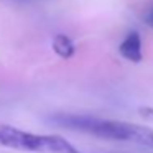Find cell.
<instances>
[{
	"instance_id": "1",
	"label": "cell",
	"mask_w": 153,
	"mask_h": 153,
	"mask_svg": "<svg viewBox=\"0 0 153 153\" xmlns=\"http://www.w3.org/2000/svg\"><path fill=\"white\" fill-rule=\"evenodd\" d=\"M50 120L51 123L68 130H76L107 140L133 142L153 148V128L150 127L91 115H77V114H53Z\"/></svg>"
},
{
	"instance_id": "2",
	"label": "cell",
	"mask_w": 153,
	"mask_h": 153,
	"mask_svg": "<svg viewBox=\"0 0 153 153\" xmlns=\"http://www.w3.org/2000/svg\"><path fill=\"white\" fill-rule=\"evenodd\" d=\"M0 145L35 153H81L73 143L58 135H36L0 122Z\"/></svg>"
},
{
	"instance_id": "3",
	"label": "cell",
	"mask_w": 153,
	"mask_h": 153,
	"mask_svg": "<svg viewBox=\"0 0 153 153\" xmlns=\"http://www.w3.org/2000/svg\"><path fill=\"white\" fill-rule=\"evenodd\" d=\"M119 53L122 58L132 63H140L143 59V51H142V38L137 31H132L125 36V40L120 43Z\"/></svg>"
},
{
	"instance_id": "4",
	"label": "cell",
	"mask_w": 153,
	"mask_h": 153,
	"mask_svg": "<svg viewBox=\"0 0 153 153\" xmlns=\"http://www.w3.org/2000/svg\"><path fill=\"white\" fill-rule=\"evenodd\" d=\"M53 51L58 54L59 58H73L76 53V46H74L73 40L66 35H56L53 40Z\"/></svg>"
},
{
	"instance_id": "5",
	"label": "cell",
	"mask_w": 153,
	"mask_h": 153,
	"mask_svg": "<svg viewBox=\"0 0 153 153\" xmlns=\"http://www.w3.org/2000/svg\"><path fill=\"white\" fill-rule=\"evenodd\" d=\"M140 115L145 117V119L153 120V109L152 107H142V109H140Z\"/></svg>"
},
{
	"instance_id": "6",
	"label": "cell",
	"mask_w": 153,
	"mask_h": 153,
	"mask_svg": "<svg viewBox=\"0 0 153 153\" xmlns=\"http://www.w3.org/2000/svg\"><path fill=\"white\" fill-rule=\"evenodd\" d=\"M143 22H145V23L148 25L150 28H153V8H150V10L145 13V17H143Z\"/></svg>"
},
{
	"instance_id": "7",
	"label": "cell",
	"mask_w": 153,
	"mask_h": 153,
	"mask_svg": "<svg viewBox=\"0 0 153 153\" xmlns=\"http://www.w3.org/2000/svg\"><path fill=\"white\" fill-rule=\"evenodd\" d=\"M8 4H30V2H36V0H4Z\"/></svg>"
}]
</instances>
